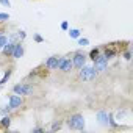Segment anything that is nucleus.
Returning <instances> with one entry per match:
<instances>
[{
    "mask_svg": "<svg viewBox=\"0 0 133 133\" xmlns=\"http://www.w3.org/2000/svg\"><path fill=\"white\" fill-rule=\"evenodd\" d=\"M113 116H114L116 122H119V124H121V122H124V121L128 117V111H127V110H119V111H117L116 114H113Z\"/></svg>",
    "mask_w": 133,
    "mask_h": 133,
    "instance_id": "f8f14e48",
    "label": "nucleus"
},
{
    "mask_svg": "<svg viewBox=\"0 0 133 133\" xmlns=\"http://www.w3.org/2000/svg\"><path fill=\"white\" fill-rule=\"evenodd\" d=\"M71 55H72V53H71ZM71 55H66V56H59V58H58V69H56V71H61L63 74H69V72L74 69Z\"/></svg>",
    "mask_w": 133,
    "mask_h": 133,
    "instance_id": "20e7f679",
    "label": "nucleus"
},
{
    "mask_svg": "<svg viewBox=\"0 0 133 133\" xmlns=\"http://www.w3.org/2000/svg\"><path fill=\"white\" fill-rule=\"evenodd\" d=\"M100 52H102V50H100V47H94V49H91V50H89V53H88L86 56H88V59L94 61V59L100 55Z\"/></svg>",
    "mask_w": 133,
    "mask_h": 133,
    "instance_id": "ddd939ff",
    "label": "nucleus"
},
{
    "mask_svg": "<svg viewBox=\"0 0 133 133\" xmlns=\"http://www.w3.org/2000/svg\"><path fill=\"white\" fill-rule=\"evenodd\" d=\"M68 28H69V22H68V21H63V22H61V30L68 31Z\"/></svg>",
    "mask_w": 133,
    "mask_h": 133,
    "instance_id": "393cba45",
    "label": "nucleus"
},
{
    "mask_svg": "<svg viewBox=\"0 0 133 133\" xmlns=\"http://www.w3.org/2000/svg\"><path fill=\"white\" fill-rule=\"evenodd\" d=\"M66 124L71 130H85V125H86V121L83 117V114L80 113H74L71 114L68 119H66Z\"/></svg>",
    "mask_w": 133,
    "mask_h": 133,
    "instance_id": "f257e3e1",
    "label": "nucleus"
},
{
    "mask_svg": "<svg viewBox=\"0 0 133 133\" xmlns=\"http://www.w3.org/2000/svg\"><path fill=\"white\" fill-rule=\"evenodd\" d=\"M77 41H78V45H82V47H86V45H89V39L88 38H77Z\"/></svg>",
    "mask_w": 133,
    "mask_h": 133,
    "instance_id": "aec40b11",
    "label": "nucleus"
},
{
    "mask_svg": "<svg viewBox=\"0 0 133 133\" xmlns=\"http://www.w3.org/2000/svg\"><path fill=\"white\" fill-rule=\"evenodd\" d=\"M8 105H10V108L13 111L17 110V108H21L24 105V96H19V94H14L13 92V96L8 97Z\"/></svg>",
    "mask_w": 133,
    "mask_h": 133,
    "instance_id": "0eeeda50",
    "label": "nucleus"
},
{
    "mask_svg": "<svg viewBox=\"0 0 133 133\" xmlns=\"http://www.w3.org/2000/svg\"><path fill=\"white\" fill-rule=\"evenodd\" d=\"M97 71L92 68V64H85L78 69V78L82 82H92L97 78Z\"/></svg>",
    "mask_w": 133,
    "mask_h": 133,
    "instance_id": "f03ea898",
    "label": "nucleus"
},
{
    "mask_svg": "<svg viewBox=\"0 0 133 133\" xmlns=\"http://www.w3.org/2000/svg\"><path fill=\"white\" fill-rule=\"evenodd\" d=\"M71 59H72V64H74V69H77V71H78L82 66H85V64H86L88 56H86V53H85L83 50H75V52H72Z\"/></svg>",
    "mask_w": 133,
    "mask_h": 133,
    "instance_id": "7ed1b4c3",
    "label": "nucleus"
},
{
    "mask_svg": "<svg viewBox=\"0 0 133 133\" xmlns=\"http://www.w3.org/2000/svg\"><path fill=\"white\" fill-rule=\"evenodd\" d=\"M96 117H97V121H99V124H100V125H105V127H108V113H107L105 110H100V111H97Z\"/></svg>",
    "mask_w": 133,
    "mask_h": 133,
    "instance_id": "9b49d317",
    "label": "nucleus"
},
{
    "mask_svg": "<svg viewBox=\"0 0 133 133\" xmlns=\"http://www.w3.org/2000/svg\"><path fill=\"white\" fill-rule=\"evenodd\" d=\"M16 36H17V39H19V41H22V42H24V39L27 38V33H25L24 30H19V31L16 33Z\"/></svg>",
    "mask_w": 133,
    "mask_h": 133,
    "instance_id": "4be33fe9",
    "label": "nucleus"
},
{
    "mask_svg": "<svg viewBox=\"0 0 133 133\" xmlns=\"http://www.w3.org/2000/svg\"><path fill=\"white\" fill-rule=\"evenodd\" d=\"M0 125H2L5 130H8V128L11 127V116H10V114H5V116L2 117V121H0Z\"/></svg>",
    "mask_w": 133,
    "mask_h": 133,
    "instance_id": "4468645a",
    "label": "nucleus"
},
{
    "mask_svg": "<svg viewBox=\"0 0 133 133\" xmlns=\"http://www.w3.org/2000/svg\"><path fill=\"white\" fill-rule=\"evenodd\" d=\"M13 110L10 108V105H3V107H0V114L2 116H5V114H10Z\"/></svg>",
    "mask_w": 133,
    "mask_h": 133,
    "instance_id": "6ab92c4d",
    "label": "nucleus"
},
{
    "mask_svg": "<svg viewBox=\"0 0 133 133\" xmlns=\"http://www.w3.org/2000/svg\"><path fill=\"white\" fill-rule=\"evenodd\" d=\"M2 130H5V128H3V127H2V125H0V131H2Z\"/></svg>",
    "mask_w": 133,
    "mask_h": 133,
    "instance_id": "cd10ccee",
    "label": "nucleus"
},
{
    "mask_svg": "<svg viewBox=\"0 0 133 133\" xmlns=\"http://www.w3.org/2000/svg\"><path fill=\"white\" fill-rule=\"evenodd\" d=\"M92 68L97 71V74H102L105 71H108V59L103 56V53L100 52V55L92 61Z\"/></svg>",
    "mask_w": 133,
    "mask_h": 133,
    "instance_id": "39448f33",
    "label": "nucleus"
},
{
    "mask_svg": "<svg viewBox=\"0 0 133 133\" xmlns=\"http://www.w3.org/2000/svg\"><path fill=\"white\" fill-rule=\"evenodd\" d=\"M31 131H33V133H44V131H45V130H44V128H42V127H35V128H33V130H31Z\"/></svg>",
    "mask_w": 133,
    "mask_h": 133,
    "instance_id": "bb28decb",
    "label": "nucleus"
},
{
    "mask_svg": "<svg viewBox=\"0 0 133 133\" xmlns=\"http://www.w3.org/2000/svg\"><path fill=\"white\" fill-rule=\"evenodd\" d=\"M6 42H8V36L2 33V35H0V50L5 47V44H6Z\"/></svg>",
    "mask_w": 133,
    "mask_h": 133,
    "instance_id": "412c9836",
    "label": "nucleus"
},
{
    "mask_svg": "<svg viewBox=\"0 0 133 133\" xmlns=\"http://www.w3.org/2000/svg\"><path fill=\"white\" fill-rule=\"evenodd\" d=\"M2 33H3V30H0V35H2Z\"/></svg>",
    "mask_w": 133,
    "mask_h": 133,
    "instance_id": "c85d7f7f",
    "label": "nucleus"
},
{
    "mask_svg": "<svg viewBox=\"0 0 133 133\" xmlns=\"http://www.w3.org/2000/svg\"><path fill=\"white\" fill-rule=\"evenodd\" d=\"M24 53H25V45H24L22 41H17V42L14 44V50H13L11 58H13V59H19V58L24 56Z\"/></svg>",
    "mask_w": 133,
    "mask_h": 133,
    "instance_id": "6e6552de",
    "label": "nucleus"
},
{
    "mask_svg": "<svg viewBox=\"0 0 133 133\" xmlns=\"http://www.w3.org/2000/svg\"><path fill=\"white\" fill-rule=\"evenodd\" d=\"M121 55H122V58H124L125 61H130V59H131V50H130V47H127L125 50H122Z\"/></svg>",
    "mask_w": 133,
    "mask_h": 133,
    "instance_id": "f3484780",
    "label": "nucleus"
},
{
    "mask_svg": "<svg viewBox=\"0 0 133 133\" xmlns=\"http://www.w3.org/2000/svg\"><path fill=\"white\" fill-rule=\"evenodd\" d=\"M68 33H69V36H71L72 39H77V38L82 36V31H80L78 28H68Z\"/></svg>",
    "mask_w": 133,
    "mask_h": 133,
    "instance_id": "dca6fc26",
    "label": "nucleus"
},
{
    "mask_svg": "<svg viewBox=\"0 0 133 133\" xmlns=\"http://www.w3.org/2000/svg\"><path fill=\"white\" fill-rule=\"evenodd\" d=\"M58 55H52V56H49L47 59H45V63H44V68L47 69V71H56L58 69Z\"/></svg>",
    "mask_w": 133,
    "mask_h": 133,
    "instance_id": "1a4fd4ad",
    "label": "nucleus"
},
{
    "mask_svg": "<svg viewBox=\"0 0 133 133\" xmlns=\"http://www.w3.org/2000/svg\"><path fill=\"white\" fill-rule=\"evenodd\" d=\"M11 75H13V69H11V68H8V69L5 71V74H3V77H2V78H0V85H2V86H3V85H5V83H6V82H8V80L11 78Z\"/></svg>",
    "mask_w": 133,
    "mask_h": 133,
    "instance_id": "2eb2a0df",
    "label": "nucleus"
},
{
    "mask_svg": "<svg viewBox=\"0 0 133 133\" xmlns=\"http://www.w3.org/2000/svg\"><path fill=\"white\" fill-rule=\"evenodd\" d=\"M0 5H3V6L10 8V6H11V2H10V0H0Z\"/></svg>",
    "mask_w": 133,
    "mask_h": 133,
    "instance_id": "a878e982",
    "label": "nucleus"
},
{
    "mask_svg": "<svg viewBox=\"0 0 133 133\" xmlns=\"http://www.w3.org/2000/svg\"><path fill=\"white\" fill-rule=\"evenodd\" d=\"M0 88H3V86H2V85H0Z\"/></svg>",
    "mask_w": 133,
    "mask_h": 133,
    "instance_id": "c756f323",
    "label": "nucleus"
},
{
    "mask_svg": "<svg viewBox=\"0 0 133 133\" xmlns=\"http://www.w3.org/2000/svg\"><path fill=\"white\" fill-rule=\"evenodd\" d=\"M35 86L31 83H17L13 86V92L14 94H19V96H30L33 92Z\"/></svg>",
    "mask_w": 133,
    "mask_h": 133,
    "instance_id": "423d86ee",
    "label": "nucleus"
},
{
    "mask_svg": "<svg viewBox=\"0 0 133 133\" xmlns=\"http://www.w3.org/2000/svg\"><path fill=\"white\" fill-rule=\"evenodd\" d=\"M33 41L38 42V44H41V42H44V38H42L39 33H35V35H33Z\"/></svg>",
    "mask_w": 133,
    "mask_h": 133,
    "instance_id": "b1692460",
    "label": "nucleus"
},
{
    "mask_svg": "<svg viewBox=\"0 0 133 133\" xmlns=\"http://www.w3.org/2000/svg\"><path fill=\"white\" fill-rule=\"evenodd\" d=\"M6 21H10V14L8 13H0V24H3Z\"/></svg>",
    "mask_w": 133,
    "mask_h": 133,
    "instance_id": "5701e85b",
    "label": "nucleus"
},
{
    "mask_svg": "<svg viewBox=\"0 0 133 133\" xmlns=\"http://www.w3.org/2000/svg\"><path fill=\"white\" fill-rule=\"evenodd\" d=\"M61 127H63V121H55V122L52 124L50 130H52V131H56V130H59Z\"/></svg>",
    "mask_w": 133,
    "mask_h": 133,
    "instance_id": "a211bd4d",
    "label": "nucleus"
},
{
    "mask_svg": "<svg viewBox=\"0 0 133 133\" xmlns=\"http://www.w3.org/2000/svg\"><path fill=\"white\" fill-rule=\"evenodd\" d=\"M14 41H10L8 39V42L5 44V47L2 49V55L3 56H6V58H11V55H13V50H14Z\"/></svg>",
    "mask_w": 133,
    "mask_h": 133,
    "instance_id": "9d476101",
    "label": "nucleus"
}]
</instances>
